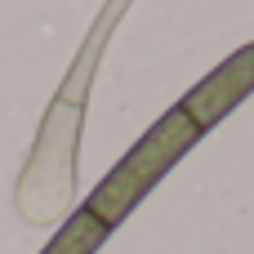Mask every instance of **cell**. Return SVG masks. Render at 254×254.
I'll list each match as a JSON object with an SVG mask.
<instances>
[{
	"mask_svg": "<svg viewBox=\"0 0 254 254\" xmlns=\"http://www.w3.org/2000/svg\"><path fill=\"white\" fill-rule=\"evenodd\" d=\"M196 138H201V125H196L183 107L165 112V116H161V121H156V125H152L125 156H121V165L89 192L85 210L112 232V228L143 201V192H147V188H152V183H156V179H161V174H165V170H170Z\"/></svg>",
	"mask_w": 254,
	"mask_h": 254,
	"instance_id": "6da1fadb",
	"label": "cell"
},
{
	"mask_svg": "<svg viewBox=\"0 0 254 254\" xmlns=\"http://www.w3.org/2000/svg\"><path fill=\"white\" fill-rule=\"evenodd\" d=\"M250 89H254V45H246V49H237L232 58H223L179 107L205 129V125H214L219 116H228Z\"/></svg>",
	"mask_w": 254,
	"mask_h": 254,
	"instance_id": "7a4b0ae2",
	"label": "cell"
},
{
	"mask_svg": "<svg viewBox=\"0 0 254 254\" xmlns=\"http://www.w3.org/2000/svg\"><path fill=\"white\" fill-rule=\"evenodd\" d=\"M103 237H107V228H103L89 210H76L40 254H94L98 246H103Z\"/></svg>",
	"mask_w": 254,
	"mask_h": 254,
	"instance_id": "3957f363",
	"label": "cell"
}]
</instances>
